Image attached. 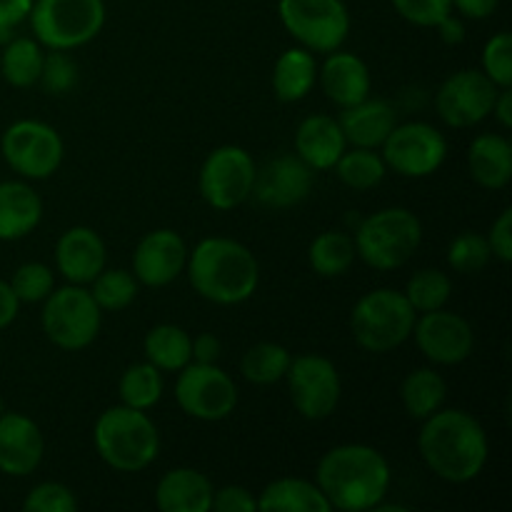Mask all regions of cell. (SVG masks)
I'll return each instance as SVG.
<instances>
[{
  "instance_id": "6da1fadb",
  "label": "cell",
  "mask_w": 512,
  "mask_h": 512,
  "mask_svg": "<svg viewBox=\"0 0 512 512\" xmlns=\"http://www.w3.org/2000/svg\"><path fill=\"white\" fill-rule=\"evenodd\" d=\"M418 450L435 478L465 485L478 478L488 465L490 443L480 420L468 410L440 408L423 420Z\"/></svg>"
},
{
  "instance_id": "7a4b0ae2",
  "label": "cell",
  "mask_w": 512,
  "mask_h": 512,
  "mask_svg": "<svg viewBox=\"0 0 512 512\" xmlns=\"http://www.w3.org/2000/svg\"><path fill=\"white\" fill-rule=\"evenodd\" d=\"M315 483L333 510L365 512L383 503L393 473L385 455L373 445L345 443L320 458Z\"/></svg>"
},
{
  "instance_id": "3957f363",
  "label": "cell",
  "mask_w": 512,
  "mask_h": 512,
  "mask_svg": "<svg viewBox=\"0 0 512 512\" xmlns=\"http://www.w3.org/2000/svg\"><path fill=\"white\" fill-rule=\"evenodd\" d=\"M190 285L215 305H240L250 300L260 283L258 258L248 245L233 238H205L188 253L185 265Z\"/></svg>"
},
{
  "instance_id": "277c9868",
  "label": "cell",
  "mask_w": 512,
  "mask_h": 512,
  "mask_svg": "<svg viewBox=\"0 0 512 512\" xmlns=\"http://www.w3.org/2000/svg\"><path fill=\"white\" fill-rule=\"evenodd\" d=\"M93 445L108 468L118 473H140L158 458L160 435L145 410L120 403L98 415Z\"/></svg>"
},
{
  "instance_id": "5b68a950",
  "label": "cell",
  "mask_w": 512,
  "mask_h": 512,
  "mask_svg": "<svg viewBox=\"0 0 512 512\" xmlns=\"http://www.w3.org/2000/svg\"><path fill=\"white\" fill-rule=\"evenodd\" d=\"M423 240L420 218L408 208H383L360 220L355 228V253L368 268L398 270L418 253Z\"/></svg>"
},
{
  "instance_id": "8992f818",
  "label": "cell",
  "mask_w": 512,
  "mask_h": 512,
  "mask_svg": "<svg viewBox=\"0 0 512 512\" xmlns=\"http://www.w3.org/2000/svg\"><path fill=\"white\" fill-rule=\"evenodd\" d=\"M418 313L403 290L378 288L365 293L350 313V330L355 343L375 355L400 348L413 335Z\"/></svg>"
},
{
  "instance_id": "52a82bcc",
  "label": "cell",
  "mask_w": 512,
  "mask_h": 512,
  "mask_svg": "<svg viewBox=\"0 0 512 512\" xmlns=\"http://www.w3.org/2000/svg\"><path fill=\"white\" fill-rule=\"evenodd\" d=\"M30 28L48 50H75L98 38L105 25L103 0H33Z\"/></svg>"
},
{
  "instance_id": "ba28073f",
  "label": "cell",
  "mask_w": 512,
  "mask_h": 512,
  "mask_svg": "<svg viewBox=\"0 0 512 512\" xmlns=\"http://www.w3.org/2000/svg\"><path fill=\"white\" fill-rule=\"evenodd\" d=\"M43 333L55 348L78 353L93 345L103 325V310L85 285H63L43 300Z\"/></svg>"
},
{
  "instance_id": "9c48e42d",
  "label": "cell",
  "mask_w": 512,
  "mask_h": 512,
  "mask_svg": "<svg viewBox=\"0 0 512 512\" xmlns=\"http://www.w3.org/2000/svg\"><path fill=\"white\" fill-rule=\"evenodd\" d=\"M285 30L310 53H333L343 48L350 33V13L343 0H280Z\"/></svg>"
},
{
  "instance_id": "30bf717a",
  "label": "cell",
  "mask_w": 512,
  "mask_h": 512,
  "mask_svg": "<svg viewBox=\"0 0 512 512\" xmlns=\"http://www.w3.org/2000/svg\"><path fill=\"white\" fill-rule=\"evenodd\" d=\"M0 153L23 180H45L58 173L65 145L58 130L43 120H15L0 140Z\"/></svg>"
},
{
  "instance_id": "8fae6325",
  "label": "cell",
  "mask_w": 512,
  "mask_h": 512,
  "mask_svg": "<svg viewBox=\"0 0 512 512\" xmlns=\"http://www.w3.org/2000/svg\"><path fill=\"white\" fill-rule=\"evenodd\" d=\"M175 400L185 415L203 423H218L233 415L238 385L218 363H188L178 370Z\"/></svg>"
},
{
  "instance_id": "7c38bea8",
  "label": "cell",
  "mask_w": 512,
  "mask_h": 512,
  "mask_svg": "<svg viewBox=\"0 0 512 512\" xmlns=\"http://www.w3.org/2000/svg\"><path fill=\"white\" fill-rule=\"evenodd\" d=\"M283 380H288L290 403L298 410L300 418L318 423L338 410L343 380H340L333 360H328L325 355H298L290 360V368Z\"/></svg>"
},
{
  "instance_id": "4fadbf2b",
  "label": "cell",
  "mask_w": 512,
  "mask_h": 512,
  "mask_svg": "<svg viewBox=\"0 0 512 512\" xmlns=\"http://www.w3.org/2000/svg\"><path fill=\"white\" fill-rule=\"evenodd\" d=\"M258 165L253 155L240 145H220L205 158L200 168V195L210 208L235 210L253 195V183Z\"/></svg>"
},
{
  "instance_id": "5bb4252c",
  "label": "cell",
  "mask_w": 512,
  "mask_h": 512,
  "mask_svg": "<svg viewBox=\"0 0 512 512\" xmlns=\"http://www.w3.org/2000/svg\"><path fill=\"white\" fill-rule=\"evenodd\" d=\"M385 165L403 178H428L443 168L448 158V140L435 125L415 123L395 125L380 145Z\"/></svg>"
},
{
  "instance_id": "9a60e30c",
  "label": "cell",
  "mask_w": 512,
  "mask_h": 512,
  "mask_svg": "<svg viewBox=\"0 0 512 512\" xmlns=\"http://www.w3.org/2000/svg\"><path fill=\"white\" fill-rule=\"evenodd\" d=\"M498 90L483 70H458L435 93V110L450 128H473L490 115Z\"/></svg>"
},
{
  "instance_id": "2e32d148",
  "label": "cell",
  "mask_w": 512,
  "mask_h": 512,
  "mask_svg": "<svg viewBox=\"0 0 512 512\" xmlns=\"http://www.w3.org/2000/svg\"><path fill=\"white\" fill-rule=\"evenodd\" d=\"M410 338H415L418 350L433 365L465 363L475 348V333L468 318L445 308L418 315Z\"/></svg>"
},
{
  "instance_id": "e0dca14e",
  "label": "cell",
  "mask_w": 512,
  "mask_h": 512,
  "mask_svg": "<svg viewBox=\"0 0 512 512\" xmlns=\"http://www.w3.org/2000/svg\"><path fill=\"white\" fill-rule=\"evenodd\" d=\"M315 185V170L298 155H280L255 173L253 195L263 208L288 210L308 200Z\"/></svg>"
},
{
  "instance_id": "ac0fdd59",
  "label": "cell",
  "mask_w": 512,
  "mask_h": 512,
  "mask_svg": "<svg viewBox=\"0 0 512 512\" xmlns=\"http://www.w3.org/2000/svg\"><path fill=\"white\" fill-rule=\"evenodd\" d=\"M188 253V245L175 230L158 228L143 235L133 253L135 280L148 288H165L185 273Z\"/></svg>"
},
{
  "instance_id": "d6986e66",
  "label": "cell",
  "mask_w": 512,
  "mask_h": 512,
  "mask_svg": "<svg viewBox=\"0 0 512 512\" xmlns=\"http://www.w3.org/2000/svg\"><path fill=\"white\" fill-rule=\"evenodd\" d=\"M45 440L38 423L23 413L0 415V473L25 478L43 463Z\"/></svg>"
},
{
  "instance_id": "ffe728a7",
  "label": "cell",
  "mask_w": 512,
  "mask_h": 512,
  "mask_svg": "<svg viewBox=\"0 0 512 512\" xmlns=\"http://www.w3.org/2000/svg\"><path fill=\"white\" fill-rule=\"evenodd\" d=\"M108 263L103 238L93 228L75 225L65 230L55 245V268L68 283L90 285Z\"/></svg>"
},
{
  "instance_id": "44dd1931",
  "label": "cell",
  "mask_w": 512,
  "mask_h": 512,
  "mask_svg": "<svg viewBox=\"0 0 512 512\" xmlns=\"http://www.w3.org/2000/svg\"><path fill=\"white\" fill-rule=\"evenodd\" d=\"M318 83L323 88L325 98L333 100L338 108H350L370 95L373 78L370 68L360 55L345 53V50H333L323 65L318 68Z\"/></svg>"
},
{
  "instance_id": "7402d4cb",
  "label": "cell",
  "mask_w": 512,
  "mask_h": 512,
  "mask_svg": "<svg viewBox=\"0 0 512 512\" xmlns=\"http://www.w3.org/2000/svg\"><path fill=\"white\" fill-rule=\"evenodd\" d=\"M340 110L343 113H340L338 123L350 148L380 150L390 130L398 125V113H395L393 105L388 100L370 98V95L360 103Z\"/></svg>"
},
{
  "instance_id": "603a6c76",
  "label": "cell",
  "mask_w": 512,
  "mask_h": 512,
  "mask_svg": "<svg viewBox=\"0 0 512 512\" xmlns=\"http://www.w3.org/2000/svg\"><path fill=\"white\" fill-rule=\"evenodd\" d=\"M348 143L338 118L315 113L308 115L295 130V155L313 170H333Z\"/></svg>"
},
{
  "instance_id": "cb8c5ba5",
  "label": "cell",
  "mask_w": 512,
  "mask_h": 512,
  "mask_svg": "<svg viewBox=\"0 0 512 512\" xmlns=\"http://www.w3.org/2000/svg\"><path fill=\"white\" fill-rule=\"evenodd\" d=\"M213 483L195 468H173L158 480L155 505L163 512H210Z\"/></svg>"
},
{
  "instance_id": "d4e9b609",
  "label": "cell",
  "mask_w": 512,
  "mask_h": 512,
  "mask_svg": "<svg viewBox=\"0 0 512 512\" xmlns=\"http://www.w3.org/2000/svg\"><path fill=\"white\" fill-rule=\"evenodd\" d=\"M43 220V200L25 180L0 183V240L13 243L33 233Z\"/></svg>"
},
{
  "instance_id": "484cf974",
  "label": "cell",
  "mask_w": 512,
  "mask_h": 512,
  "mask_svg": "<svg viewBox=\"0 0 512 512\" xmlns=\"http://www.w3.org/2000/svg\"><path fill=\"white\" fill-rule=\"evenodd\" d=\"M468 170L480 188H508L512 180V143L500 133L478 135L468 148Z\"/></svg>"
},
{
  "instance_id": "4316f807",
  "label": "cell",
  "mask_w": 512,
  "mask_h": 512,
  "mask_svg": "<svg viewBox=\"0 0 512 512\" xmlns=\"http://www.w3.org/2000/svg\"><path fill=\"white\" fill-rule=\"evenodd\" d=\"M318 83V60L308 48H290L275 60L273 90L283 103H300Z\"/></svg>"
},
{
  "instance_id": "83f0119b",
  "label": "cell",
  "mask_w": 512,
  "mask_h": 512,
  "mask_svg": "<svg viewBox=\"0 0 512 512\" xmlns=\"http://www.w3.org/2000/svg\"><path fill=\"white\" fill-rule=\"evenodd\" d=\"M260 512H330L328 498L318 483L303 478H280L263 488L258 498Z\"/></svg>"
},
{
  "instance_id": "f1b7e54d",
  "label": "cell",
  "mask_w": 512,
  "mask_h": 512,
  "mask_svg": "<svg viewBox=\"0 0 512 512\" xmlns=\"http://www.w3.org/2000/svg\"><path fill=\"white\" fill-rule=\"evenodd\" d=\"M143 353L150 365L160 373H178L193 363V338L185 328L173 323H160L148 330L143 340Z\"/></svg>"
},
{
  "instance_id": "f546056e",
  "label": "cell",
  "mask_w": 512,
  "mask_h": 512,
  "mask_svg": "<svg viewBox=\"0 0 512 512\" xmlns=\"http://www.w3.org/2000/svg\"><path fill=\"white\" fill-rule=\"evenodd\" d=\"M445 398H448V383L433 368L413 370L405 375L403 385H400V400H403L405 413L420 423L438 413L445 405Z\"/></svg>"
},
{
  "instance_id": "4dcf8cb0",
  "label": "cell",
  "mask_w": 512,
  "mask_h": 512,
  "mask_svg": "<svg viewBox=\"0 0 512 512\" xmlns=\"http://www.w3.org/2000/svg\"><path fill=\"white\" fill-rule=\"evenodd\" d=\"M43 45L35 38H10L0 55V73L13 88H33L43 70Z\"/></svg>"
},
{
  "instance_id": "1f68e13d",
  "label": "cell",
  "mask_w": 512,
  "mask_h": 512,
  "mask_svg": "<svg viewBox=\"0 0 512 512\" xmlns=\"http://www.w3.org/2000/svg\"><path fill=\"white\" fill-rule=\"evenodd\" d=\"M355 258H358V253H355L353 238L348 233H340V230L320 233L308 248V263L320 278H340V275L348 273Z\"/></svg>"
},
{
  "instance_id": "d6a6232c",
  "label": "cell",
  "mask_w": 512,
  "mask_h": 512,
  "mask_svg": "<svg viewBox=\"0 0 512 512\" xmlns=\"http://www.w3.org/2000/svg\"><path fill=\"white\" fill-rule=\"evenodd\" d=\"M163 390V373H160L155 365H150L148 360H145V363L130 365L118 383L120 403L135 410H145V413L160 403Z\"/></svg>"
},
{
  "instance_id": "836d02e7",
  "label": "cell",
  "mask_w": 512,
  "mask_h": 512,
  "mask_svg": "<svg viewBox=\"0 0 512 512\" xmlns=\"http://www.w3.org/2000/svg\"><path fill=\"white\" fill-rule=\"evenodd\" d=\"M333 170L338 173L340 183L353 190L378 188L385 175H388V165H385L383 155L370 148H345V153L340 155Z\"/></svg>"
},
{
  "instance_id": "e575fe53",
  "label": "cell",
  "mask_w": 512,
  "mask_h": 512,
  "mask_svg": "<svg viewBox=\"0 0 512 512\" xmlns=\"http://www.w3.org/2000/svg\"><path fill=\"white\" fill-rule=\"evenodd\" d=\"M290 350L280 343H258L243 355V378L253 385H273L285 378L290 368Z\"/></svg>"
},
{
  "instance_id": "d590c367",
  "label": "cell",
  "mask_w": 512,
  "mask_h": 512,
  "mask_svg": "<svg viewBox=\"0 0 512 512\" xmlns=\"http://www.w3.org/2000/svg\"><path fill=\"white\" fill-rule=\"evenodd\" d=\"M138 285L130 270L103 268L90 283V295L103 313H120L138 298Z\"/></svg>"
},
{
  "instance_id": "8d00e7d4",
  "label": "cell",
  "mask_w": 512,
  "mask_h": 512,
  "mask_svg": "<svg viewBox=\"0 0 512 512\" xmlns=\"http://www.w3.org/2000/svg\"><path fill=\"white\" fill-rule=\"evenodd\" d=\"M405 298L413 305L418 315L430 313V310H440L448 305L450 295H453V280L448 273L438 268H423L408 280L405 285Z\"/></svg>"
},
{
  "instance_id": "74e56055",
  "label": "cell",
  "mask_w": 512,
  "mask_h": 512,
  "mask_svg": "<svg viewBox=\"0 0 512 512\" xmlns=\"http://www.w3.org/2000/svg\"><path fill=\"white\" fill-rule=\"evenodd\" d=\"M490 260H493V253H490L488 238L473 230H465L458 238H453L448 248V265L460 275L483 273Z\"/></svg>"
},
{
  "instance_id": "f35d334b",
  "label": "cell",
  "mask_w": 512,
  "mask_h": 512,
  "mask_svg": "<svg viewBox=\"0 0 512 512\" xmlns=\"http://www.w3.org/2000/svg\"><path fill=\"white\" fill-rule=\"evenodd\" d=\"M10 288L20 303H43L55 288L53 268L45 263H23L13 273Z\"/></svg>"
},
{
  "instance_id": "ab89813d",
  "label": "cell",
  "mask_w": 512,
  "mask_h": 512,
  "mask_svg": "<svg viewBox=\"0 0 512 512\" xmlns=\"http://www.w3.org/2000/svg\"><path fill=\"white\" fill-rule=\"evenodd\" d=\"M38 85L48 95H65L78 85V63L70 58L68 50H50V53H45Z\"/></svg>"
},
{
  "instance_id": "60d3db41",
  "label": "cell",
  "mask_w": 512,
  "mask_h": 512,
  "mask_svg": "<svg viewBox=\"0 0 512 512\" xmlns=\"http://www.w3.org/2000/svg\"><path fill=\"white\" fill-rule=\"evenodd\" d=\"M25 512H75L78 510V498L73 490L63 483H40L25 495L23 500Z\"/></svg>"
},
{
  "instance_id": "b9f144b4",
  "label": "cell",
  "mask_w": 512,
  "mask_h": 512,
  "mask_svg": "<svg viewBox=\"0 0 512 512\" xmlns=\"http://www.w3.org/2000/svg\"><path fill=\"white\" fill-rule=\"evenodd\" d=\"M483 73L488 75L498 88H510L512 85V38L505 30H500L498 35H493V38L485 43Z\"/></svg>"
},
{
  "instance_id": "7bdbcfd3",
  "label": "cell",
  "mask_w": 512,
  "mask_h": 512,
  "mask_svg": "<svg viewBox=\"0 0 512 512\" xmlns=\"http://www.w3.org/2000/svg\"><path fill=\"white\" fill-rule=\"evenodd\" d=\"M393 8L400 18L418 28H435L453 13V0H393Z\"/></svg>"
},
{
  "instance_id": "ee69618b",
  "label": "cell",
  "mask_w": 512,
  "mask_h": 512,
  "mask_svg": "<svg viewBox=\"0 0 512 512\" xmlns=\"http://www.w3.org/2000/svg\"><path fill=\"white\" fill-rule=\"evenodd\" d=\"M490 245V253L493 258H498L500 263L508 265L512 260V210L505 208L498 218L490 225V233L485 235Z\"/></svg>"
},
{
  "instance_id": "f6af8a7d",
  "label": "cell",
  "mask_w": 512,
  "mask_h": 512,
  "mask_svg": "<svg viewBox=\"0 0 512 512\" xmlns=\"http://www.w3.org/2000/svg\"><path fill=\"white\" fill-rule=\"evenodd\" d=\"M218 512H255L258 510V498H253L243 485H225V488L213 493V508Z\"/></svg>"
},
{
  "instance_id": "bcb514c9",
  "label": "cell",
  "mask_w": 512,
  "mask_h": 512,
  "mask_svg": "<svg viewBox=\"0 0 512 512\" xmlns=\"http://www.w3.org/2000/svg\"><path fill=\"white\" fill-rule=\"evenodd\" d=\"M33 0H0V28H18L23 20H28Z\"/></svg>"
},
{
  "instance_id": "7dc6e473",
  "label": "cell",
  "mask_w": 512,
  "mask_h": 512,
  "mask_svg": "<svg viewBox=\"0 0 512 512\" xmlns=\"http://www.w3.org/2000/svg\"><path fill=\"white\" fill-rule=\"evenodd\" d=\"M223 345L213 333H200L193 338V363H218Z\"/></svg>"
},
{
  "instance_id": "c3c4849f",
  "label": "cell",
  "mask_w": 512,
  "mask_h": 512,
  "mask_svg": "<svg viewBox=\"0 0 512 512\" xmlns=\"http://www.w3.org/2000/svg\"><path fill=\"white\" fill-rule=\"evenodd\" d=\"M500 0H453V8L470 20H485L498 10Z\"/></svg>"
},
{
  "instance_id": "681fc988",
  "label": "cell",
  "mask_w": 512,
  "mask_h": 512,
  "mask_svg": "<svg viewBox=\"0 0 512 512\" xmlns=\"http://www.w3.org/2000/svg\"><path fill=\"white\" fill-rule=\"evenodd\" d=\"M18 310L20 300L15 298L13 288H10V283L0 280V330H5L15 318H18Z\"/></svg>"
},
{
  "instance_id": "f907efd6",
  "label": "cell",
  "mask_w": 512,
  "mask_h": 512,
  "mask_svg": "<svg viewBox=\"0 0 512 512\" xmlns=\"http://www.w3.org/2000/svg\"><path fill=\"white\" fill-rule=\"evenodd\" d=\"M495 120L500 123V128L510 130L512 128V90L510 88H500L498 95H495L493 110H490Z\"/></svg>"
},
{
  "instance_id": "816d5d0a",
  "label": "cell",
  "mask_w": 512,
  "mask_h": 512,
  "mask_svg": "<svg viewBox=\"0 0 512 512\" xmlns=\"http://www.w3.org/2000/svg\"><path fill=\"white\" fill-rule=\"evenodd\" d=\"M435 28L440 30V38H443V43H448V45H460V43H463V40H465V25H463V20L455 18L453 13H450L448 18L440 20V23L435 25Z\"/></svg>"
},
{
  "instance_id": "f5cc1de1",
  "label": "cell",
  "mask_w": 512,
  "mask_h": 512,
  "mask_svg": "<svg viewBox=\"0 0 512 512\" xmlns=\"http://www.w3.org/2000/svg\"><path fill=\"white\" fill-rule=\"evenodd\" d=\"M5 413V405H3V398H0V415Z\"/></svg>"
}]
</instances>
